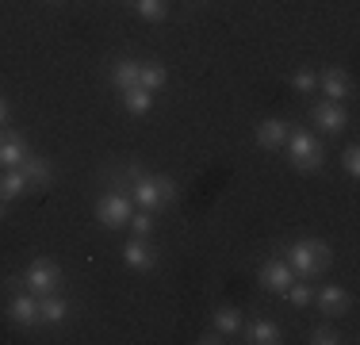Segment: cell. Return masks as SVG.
<instances>
[{
	"label": "cell",
	"instance_id": "4",
	"mask_svg": "<svg viewBox=\"0 0 360 345\" xmlns=\"http://www.w3.org/2000/svg\"><path fill=\"white\" fill-rule=\"evenodd\" d=\"M15 284H20L23 291H31V296H50V291L65 288V272H62V265L50 261V257H35V261L20 272Z\"/></svg>",
	"mask_w": 360,
	"mask_h": 345
},
{
	"label": "cell",
	"instance_id": "10",
	"mask_svg": "<svg viewBox=\"0 0 360 345\" xmlns=\"http://www.w3.org/2000/svg\"><path fill=\"white\" fill-rule=\"evenodd\" d=\"M319 92H322V100L341 104V100L353 96V77H349L341 65H330V69H322V73H319Z\"/></svg>",
	"mask_w": 360,
	"mask_h": 345
},
{
	"label": "cell",
	"instance_id": "19",
	"mask_svg": "<svg viewBox=\"0 0 360 345\" xmlns=\"http://www.w3.org/2000/svg\"><path fill=\"white\" fill-rule=\"evenodd\" d=\"M153 100H158V92L142 89V84H134V89H123V92H119V104H123L127 115H146V111H153Z\"/></svg>",
	"mask_w": 360,
	"mask_h": 345
},
{
	"label": "cell",
	"instance_id": "6",
	"mask_svg": "<svg viewBox=\"0 0 360 345\" xmlns=\"http://www.w3.org/2000/svg\"><path fill=\"white\" fill-rule=\"evenodd\" d=\"M119 253H123V265H127V269H134V272H153V269H158V249H153L150 238H134L131 234L123 242Z\"/></svg>",
	"mask_w": 360,
	"mask_h": 345
},
{
	"label": "cell",
	"instance_id": "29",
	"mask_svg": "<svg viewBox=\"0 0 360 345\" xmlns=\"http://www.w3.org/2000/svg\"><path fill=\"white\" fill-rule=\"evenodd\" d=\"M4 119H8V104L0 100V127H4Z\"/></svg>",
	"mask_w": 360,
	"mask_h": 345
},
{
	"label": "cell",
	"instance_id": "18",
	"mask_svg": "<svg viewBox=\"0 0 360 345\" xmlns=\"http://www.w3.org/2000/svg\"><path fill=\"white\" fill-rule=\"evenodd\" d=\"M139 73H142L139 58H115V62H111V84H115V92L134 89V84H139Z\"/></svg>",
	"mask_w": 360,
	"mask_h": 345
},
{
	"label": "cell",
	"instance_id": "7",
	"mask_svg": "<svg viewBox=\"0 0 360 345\" xmlns=\"http://www.w3.org/2000/svg\"><path fill=\"white\" fill-rule=\"evenodd\" d=\"M295 280V272H291V265L284 257H269V261H261V269H257V284H261L264 291H272V296H284V288Z\"/></svg>",
	"mask_w": 360,
	"mask_h": 345
},
{
	"label": "cell",
	"instance_id": "16",
	"mask_svg": "<svg viewBox=\"0 0 360 345\" xmlns=\"http://www.w3.org/2000/svg\"><path fill=\"white\" fill-rule=\"evenodd\" d=\"M70 299L65 296H58V291H50V296H39V318L46 326H62L65 318H70Z\"/></svg>",
	"mask_w": 360,
	"mask_h": 345
},
{
	"label": "cell",
	"instance_id": "3",
	"mask_svg": "<svg viewBox=\"0 0 360 345\" xmlns=\"http://www.w3.org/2000/svg\"><path fill=\"white\" fill-rule=\"evenodd\" d=\"M284 150H288L291 169H299V172H319V169L326 165V146H322V138L314 134V131H307V127L288 131Z\"/></svg>",
	"mask_w": 360,
	"mask_h": 345
},
{
	"label": "cell",
	"instance_id": "9",
	"mask_svg": "<svg viewBox=\"0 0 360 345\" xmlns=\"http://www.w3.org/2000/svg\"><path fill=\"white\" fill-rule=\"evenodd\" d=\"M311 123L319 127L322 134H341V131H349V111L333 100H319L311 108Z\"/></svg>",
	"mask_w": 360,
	"mask_h": 345
},
{
	"label": "cell",
	"instance_id": "12",
	"mask_svg": "<svg viewBox=\"0 0 360 345\" xmlns=\"http://www.w3.org/2000/svg\"><path fill=\"white\" fill-rule=\"evenodd\" d=\"M27 153H31V146L23 142L15 131H4L0 127V169H15V165H23L27 161Z\"/></svg>",
	"mask_w": 360,
	"mask_h": 345
},
{
	"label": "cell",
	"instance_id": "20",
	"mask_svg": "<svg viewBox=\"0 0 360 345\" xmlns=\"http://www.w3.org/2000/svg\"><path fill=\"white\" fill-rule=\"evenodd\" d=\"M23 172H27V180H31V188H46L50 184V161L46 158H39V153H27V161H23Z\"/></svg>",
	"mask_w": 360,
	"mask_h": 345
},
{
	"label": "cell",
	"instance_id": "26",
	"mask_svg": "<svg viewBox=\"0 0 360 345\" xmlns=\"http://www.w3.org/2000/svg\"><path fill=\"white\" fill-rule=\"evenodd\" d=\"M291 89L303 92V96L319 92V73H314V69H295V73H291Z\"/></svg>",
	"mask_w": 360,
	"mask_h": 345
},
{
	"label": "cell",
	"instance_id": "13",
	"mask_svg": "<svg viewBox=\"0 0 360 345\" xmlns=\"http://www.w3.org/2000/svg\"><path fill=\"white\" fill-rule=\"evenodd\" d=\"M242 334L250 345H280L284 341V330H280V322H272V318H253L250 326H242Z\"/></svg>",
	"mask_w": 360,
	"mask_h": 345
},
{
	"label": "cell",
	"instance_id": "15",
	"mask_svg": "<svg viewBox=\"0 0 360 345\" xmlns=\"http://www.w3.org/2000/svg\"><path fill=\"white\" fill-rule=\"evenodd\" d=\"M242 326H245L242 307H215V315H211V330H219L226 341L238 338V334H242Z\"/></svg>",
	"mask_w": 360,
	"mask_h": 345
},
{
	"label": "cell",
	"instance_id": "22",
	"mask_svg": "<svg viewBox=\"0 0 360 345\" xmlns=\"http://www.w3.org/2000/svg\"><path fill=\"white\" fill-rule=\"evenodd\" d=\"M165 81H169V69L161 65V62H142V73H139V84H142V89L161 92V89H165Z\"/></svg>",
	"mask_w": 360,
	"mask_h": 345
},
{
	"label": "cell",
	"instance_id": "8",
	"mask_svg": "<svg viewBox=\"0 0 360 345\" xmlns=\"http://www.w3.org/2000/svg\"><path fill=\"white\" fill-rule=\"evenodd\" d=\"M314 307L322 310V318H330V322H338L341 315H349V307H353V299H349V291L341 288V284H322V288L314 291Z\"/></svg>",
	"mask_w": 360,
	"mask_h": 345
},
{
	"label": "cell",
	"instance_id": "30",
	"mask_svg": "<svg viewBox=\"0 0 360 345\" xmlns=\"http://www.w3.org/2000/svg\"><path fill=\"white\" fill-rule=\"evenodd\" d=\"M4 215H8V211H4V200H0V222H4Z\"/></svg>",
	"mask_w": 360,
	"mask_h": 345
},
{
	"label": "cell",
	"instance_id": "28",
	"mask_svg": "<svg viewBox=\"0 0 360 345\" xmlns=\"http://www.w3.org/2000/svg\"><path fill=\"white\" fill-rule=\"evenodd\" d=\"M195 341H200V345H222L226 338H222L219 330H207V334H200V338H195Z\"/></svg>",
	"mask_w": 360,
	"mask_h": 345
},
{
	"label": "cell",
	"instance_id": "27",
	"mask_svg": "<svg viewBox=\"0 0 360 345\" xmlns=\"http://www.w3.org/2000/svg\"><path fill=\"white\" fill-rule=\"evenodd\" d=\"M341 169H345L349 180L360 177V146H356V142H349L345 150H341Z\"/></svg>",
	"mask_w": 360,
	"mask_h": 345
},
{
	"label": "cell",
	"instance_id": "21",
	"mask_svg": "<svg viewBox=\"0 0 360 345\" xmlns=\"http://www.w3.org/2000/svg\"><path fill=\"white\" fill-rule=\"evenodd\" d=\"M284 299H288V303L295 307V310L311 307V303H314V288H311V280H299V276H295V280H291L288 288H284Z\"/></svg>",
	"mask_w": 360,
	"mask_h": 345
},
{
	"label": "cell",
	"instance_id": "31",
	"mask_svg": "<svg viewBox=\"0 0 360 345\" xmlns=\"http://www.w3.org/2000/svg\"><path fill=\"white\" fill-rule=\"evenodd\" d=\"M54 4H58V0H54Z\"/></svg>",
	"mask_w": 360,
	"mask_h": 345
},
{
	"label": "cell",
	"instance_id": "1",
	"mask_svg": "<svg viewBox=\"0 0 360 345\" xmlns=\"http://www.w3.org/2000/svg\"><path fill=\"white\" fill-rule=\"evenodd\" d=\"M123 184L127 196L134 200V207H142V211H161V207L176 203V180L165 177V172H146L142 165H127L123 169Z\"/></svg>",
	"mask_w": 360,
	"mask_h": 345
},
{
	"label": "cell",
	"instance_id": "14",
	"mask_svg": "<svg viewBox=\"0 0 360 345\" xmlns=\"http://www.w3.org/2000/svg\"><path fill=\"white\" fill-rule=\"evenodd\" d=\"M288 131H291V127L284 123V119H261V123H257V131H253V138H257V146H261V150H280V146H284V138H288Z\"/></svg>",
	"mask_w": 360,
	"mask_h": 345
},
{
	"label": "cell",
	"instance_id": "5",
	"mask_svg": "<svg viewBox=\"0 0 360 345\" xmlns=\"http://www.w3.org/2000/svg\"><path fill=\"white\" fill-rule=\"evenodd\" d=\"M131 211H134V200L123 192V188H111L96 200V222L104 230H123L131 222Z\"/></svg>",
	"mask_w": 360,
	"mask_h": 345
},
{
	"label": "cell",
	"instance_id": "24",
	"mask_svg": "<svg viewBox=\"0 0 360 345\" xmlns=\"http://www.w3.org/2000/svg\"><path fill=\"white\" fill-rule=\"evenodd\" d=\"M307 341L311 345H341L345 341V334L338 330V326L326 318V322H319V326H311V334H307Z\"/></svg>",
	"mask_w": 360,
	"mask_h": 345
},
{
	"label": "cell",
	"instance_id": "25",
	"mask_svg": "<svg viewBox=\"0 0 360 345\" xmlns=\"http://www.w3.org/2000/svg\"><path fill=\"white\" fill-rule=\"evenodd\" d=\"M134 12L146 23H161L169 15V0H134Z\"/></svg>",
	"mask_w": 360,
	"mask_h": 345
},
{
	"label": "cell",
	"instance_id": "2",
	"mask_svg": "<svg viewBox=\"0 0 360 345\" xmlns=\"http://www.w3.org/2000/svg\"><path fill=\"white\" fill-rule=\"evenodd\" d=\"M284 261L291 265V272L299 280H314V276H326L333 265V249L330 242L322 238H295L284 246Z\"/></svg>",
	"mask_w": 360,
	"mask_h": 345
},
{
	"label": "cell",
	"instance_id": "11",
	"mask_svg": "<svg viewBox=\"0 0 360 345\" xmlns=\"http://www.w3.org/2000/svg\"><path fill=\"white\" fill-rule=\"evenodd\" d=\"M4 310H8V318H12L15 326H27V330H31V326H42V318H39V296H31V291H23V288L8 299Z\"/></svg>",
	"mask_w": 360,
	"mask_h": 345
},
{
	"label": "cell",
	"instance_id": "17",
	"mask_svg": "<svg viewBox=\"0 0 360 345\" xmlns=\"http://www.w3.org/2000/svg\"><path fill=\"white\" fill-rule=\"evenodd\" d=\"M31 188V180H27V172H23V165H15V169H0V200L4 203H12V200H20L23 192Z\"/></svg>",
	"mask_w": 360,
	"mask_h": 345
},
{
	"label": "cell",
	"instance_id": "23",
	"mask_svg": "<svg viewBox=\"0 0 360 345\" xmlns=\"http://www.w3.org/2000/svg\"><path fill=\"white\" fill-rule=\"evenodd\" d=\"M127 230H131L134 238H150L153 230H158V215H153V211H142V207H134V211H131V222H127Z\"/></svg>",
	"mask_w": 360,
	"mask_h": 345
}]
</instances>
